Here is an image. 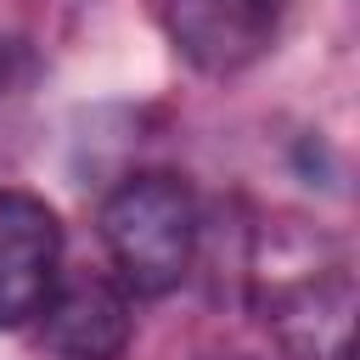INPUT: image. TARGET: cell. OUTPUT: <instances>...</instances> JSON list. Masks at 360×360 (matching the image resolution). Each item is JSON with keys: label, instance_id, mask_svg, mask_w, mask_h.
I'll return each instance as SVG.
<instances>
[{"label": "cell", "instance_id": "3957f363", "mask_svg": "<svg viewBox=\"0 0 360 360\" xmlns=\"http://www.w3.org/2000/svg\"><path fill=\"white\" fill-rule=\"evenodd\" d=\"M34 343L45 360H118L129 349V292L107 276L56 281L34 315Z\"/></svg>", "mask_w": 360, "mask_h": 360}, {"label": "cell", "instance_id": "277c9868", "mask_svg": "<svg viewBox=\"0 0 360 360\" xmlns=\"http://www.w3.org/2000/svg\"><path fill=\"white\" fill-rule=\"evenodd\" d=\"M62 225L28 191H0V332L28 326L56 287Z\"/></svg>", "mask_w": 360, "mask_h": 360}, {"label": "cell", "instance_id": "5b68a950", "mask_svg": "<svg viewBox=\"0 0 360 360\" xmlns=\"http://www.w3.org/2000/svg\"><path fill=\"white\" fill-rule=\"evenodd\" d=\"M332 360H349V354H332Z\"/></svg>", "mask_w": 360, "mask_h": 360}, {"label": "cell", "instance_id": "6da1fadb", "mask_svg": "<svg viewBox=\"0 0 360 360\" xmlns=\"http://www.w3.org/2000/svg\"><path fill=\"white\" fill-rule=\"evenodd\" d=\"M101 242L124 292L163 298L197 259V202L174 174H129L101 202Z\"/></svg>", "mask_w": 360, "mask_h": 360}, {"label": "cell", "instance_id": "7a4b0ae2", "mask_svg": "<svg viewBox=\"0 0 360 360\" xmlns=\"http://www.w3.org/2000/svg\"><path fill=\"white\" fill-rule=\"evenodd\" d=\"M287 6L292 0H163V28L197 73L231 79L276 45Z\"/></svg>", "mask_w": 360, "mask_h": 360}]
</instances>
